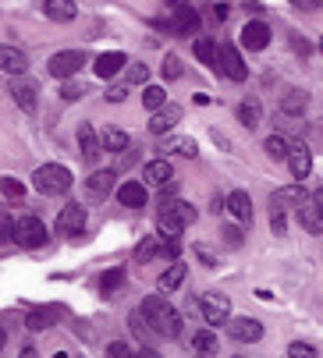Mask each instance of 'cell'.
<instances>
[{
    "mask_svg": "<svg viewBox=\"0 0 323 358\" xmlns=\"http://www.w3.org/2000/svg\"><path fill=\"white\" fill-rule=\"evenodd\" d=\"M82 64H85L82 50H61V54H53V57L46 61V71H50L53 78H71V75H78Z\"/></svg>",
    "mask_w": 323,
    "mask_h": 358,
    "instance_id": "obj_5",
    "label": "cell"
},
{
    "mask_svg": "<svg viewBox=\"0 0 323 358\" xmlns=\"http://www.w3.org/2000/svg\"><path fill=\"white\" fill-rule=\"evenodd\" d=\"M195 224V210L185 199H160V234H181Z\"/></svg>",
    "mask_w": 323,
    "mask_h": 358,
    "instance_id": "obj_2",
    "label": "cell"
},
{
    "mask_svg": "<svg viewBox=\"0 0 323 358\" xmlns=\"http://www.w3.org/2000/svg\"><path fill=\"white\" fill-rule=\"evenodd\" d=\"M146 78H149V68L146 64H132L128 68V85H142Z\"/></svg>",
    "mask_w": 323,
    "mask_h": 358,
    "instance_id": "obj_41",
    "label": "cell"
},
{
    "mask_svg": "<svg viewBox=\"0 0 323 358\" xmlns=\"http://www.w3.org/2000/svg\"><path fill=\"white\" fill-rule=\"evenodd\" d=\"M61 96H64V99H82V96H85V85H82V82H64V85H61Z\"/></svg>",
    "mask_w": 323,
    "mask_h": 358,
    "instance_id": "obj_42",
    "label": "cell"
},
{
    "mask_svg": "<svg viewBox=\"0 0 323 358\" xmlns=\"http://www.w3.org/2000/svg\"><path fill=\"white\" fill-rule=\"evenodd\" d=\"M160 71H164L167 82H178V78H181V57H178V54H167V57H164V68H160Z\"/></svg>",
    "mask_w": 323,
    "mask_h": 358,
    "instance_id": "obj_37",
    "label": "cell"
},
{
    "mask_svg": "<svg viewBox=\"0 0 323 358\" xmlns=\"http://www.w3.org/2000/svg\"><path fill=\"white\" fill-rule=\"evenodd\" d=\"M305 107H309V96H305V92H288V96L281 99V114H288V117L302 114Z\"/></svg>",
    "mask_w": 323,
    "mask_h": 358,
    "instance_id": "obj_30",
    "label": "cell"
},
{
    "mask_svg": "<svg viewBox=\"0 0 323 358\" xmlns=\"http://www.w3.org/2000/svg\"><path fill=\"white\" fill-rule=\"evenodd\" d=\"M238 121H242L245 128H256V124L263 121V107H259L256 96H249V99H242V103H238Z\"/></svg>",
    "mask_w": 323,
    "mask_h": 358,
    "instance_id": "obj_27",
    "label": "cell"
},
{
    "mask_svg": "<svg viewBox=\"0 0 323 358\" xmlns=\"http://www.w3.org/2000/svg\"><path fill=\"white\" fill-rule=\"evenodd\" d=\"M217 68H221L231 82H245V78H249V68H245V61H242V54H238V46H231V43L217 46Z\"/></svg>",
    "mask_w": 323,
    "mask_h": 358,
    "instance_id": "obj_6",
    "label": "cell"
},
{
    "mask_svg": "<svg viewBox=\"0 0 323 358\" xmlns=\"http://www.w3.org/2000/svg\"><path fill=\"white\" fill-rule=\"evenodd\" d=\"M199 305H202V316H206L209 327H221V323L231 320V298L221 294V291H206Z\"/></svg>",
    "mask_w": 323,
    "mask_h": 358,
    "instance_id": "obj_4",
    "label": "cell"
},
{
    "mask_svg": "<svg viewBox=\"0 0 323 358\" xmlns=\"http://www.w3.org/2000/svg\"><path fill=\"white\" fill-rule=\"evenodd\" d=\"M302 202H305V188H302V185H284V188H277V192L270 195V206H274V213L298 210Z\"/></svg>",
    "mask_w": 323,
    "mask_h": 358,
    "instance_id": "obj_8",
    "label": "cell"
},
{
    "mask_svg": "<svg viewBox=\"0 0 323 358\" xmlns=\"http://www.w3.org/2000/svg\"><path fill=\"white\" fill-rule=\"evenodd\" d=\"M178 121H181V107L167 103V107L153 110V117H149V131H153V135H164V131H171Z\"/></svg>",
    "mask_w": 323,
    "mask_h": 358,
    "instance_id": "obj_12",
    "label": "cell"
},
{
    "mask_svg": "<svg viewBox=\"0 0 323 358\" xmlns=\"http://www.w3.org/2000/svg\"><path fill=\"white\" fill-rule=\"evenodd\" d=\"M43 15L50 22H75L78 8L71 4V0H43Z\"/></svg>",
    "mask_w": 323,
    "mask_h": 358,
    "instance_id": "obj_22",
    "label": "cell"
},
{
    "mask_svg": "<svg viewBox=\"0 0 323 358\" xmlns=\"http://www.w3.org/2000/svg\"><path fill=\"white\" fill-rule=\"evenodd\" d=\"M106 358H135V351H132L128 344L114 341V344H106Z\"/></svg>",
    "mask_w": 323,
    "mask_h": 358,
    "instance_id": "obj_40",
    "label": "cell"
},
{
    "mask_svg": "<svg viewBox=\"0 0 323 358\" xmlns=\"http://www.w3.org/2000/svg\"><path fill=\"white\" fill-rule=\"evenodd\" d=\"M192 252H195V259H199L202 266H217V255H213V252H209L206 245H195Z\"/></svg>",
    "mask_w": 323,
    "mask_h": 358,
    "instance_id": "obj_43",
    "label": "cell"
},
{
    "mask_svg": "<svg viewBox=\"0 0 323 358\" xmlns=\"http://www.w3.org/2000/svg\"><path fill=\"white\" fill-rule=\"evenodd\" d=\"M164 4H171V8H185L188 0H164Z\"/></svg>",
    "mask_w": 323,
    "mask_h": 358,
    "instance_id": "obj_54",
    "label": "cell"
},
{
    "mask_svg": "<svg viewBox=\"0 0 323 358\" xmlns=\"http://www.w3.org/2000/svg\"><path fill=\"white\" fill-rule=\"evenodd\" d=\"M153 255H160V238H142V245L135 248V263H149Z\"/></svg>",
    "mask_w": 323,
    "mask_h": 358,
    "instance_id": "obj_35",
    "label": "cell"
},
{
    "mask_svg": "<svg viewBox=\"0 0 323 358\" xmlns=\"http://www.w3.org/2000/svg\"><path fill=\"white\" fill-rule=\"evenodd\" d=\"M32 181H36V192H43V195H64V192H71V171L61 167V164H43L32 174Z\"/></svg>",
    "mask_w": 323,
    "mask_h": 358,
    "instance_id": "obj_3",
    "label": "cell"
},
{
    "mask_svg": "<svg viewBox=\"0 0 323 358\" xmlns=\"http://www.w3.org/2000/svg\"><path fill=\"white\" fill-rule=\"evenodd\" d=\"M125 64H128V57L121 54V50H111V54H99L96 57V75L99 78H114Z\"/></svg>",
    "mask_w": 323,
    "mask_h": 358,
    "instance_id": "obj_20",
    "label": "cell"
},
{
    "mask_svg": "<svg viewBox=\"0 0 323 358\" xmlns=\"http://www.w3.org/2000/svg\"><path fill=\"white\" fill-rule=\"evenodd\" d=\"M242 46L245 50H266V46H270V25H266V22H245Z\"/></svg>",
    "mask_w": 323,
    "mask_h": 358,
    "instance_id": "obj_10",
    "label": "cell"
},
{
    "mask_svg": "<svg viewBox=\"0 0 323 358\" xmlns=\"http://www.w3.org/2000/svg\"><path fill=\"white\" fill-rule=\"evenodd\" d=\"M217 351H221V341H217L213 330H195L192 334V355L195 358H213Z\"/></svg>",
    "mask_w": 323,
    "mask_h": 358,
    "instance_id": "obj_18",
    "label": "cell"
},
{
    "mask_svg": "<svg viewBox=\"0 0 323 358\" xmlns=\"http://www.w3.org/2000/svg\"><path fill=\"white\" fill-rule=\"evenodd\" d=\"M11 234H15V220L0 210V241H11Z\"/></svg>",
    "mask_w": 323,
    "mask_h": 358,
    "instance_id": "obj_44",
    "label": "cell"
},
{
    "mask_svg": "<svg viewBox=\"0 0 323 358\" xmlns=\"http://www.w3.org/2000/svg\"><path fill=\"white\" fill-rule=\"evenodd\" d=\"M224 241H228V248H242V231L238 227H224Z\"/></svg>",
    "mask_w": 323,
    "mask_h": 358,
    "instance_id": "obj_45",
    "label": "cell"
},
{
    "mask_svg": "<svg viewBox=\"0 0 323 358\" xmlns=\"http://www.w3.org/2000/svg\"><path fill=\"white\" fill-rule=\"evenodd\" d=\"M312 206L323 213V188H316V195H312Z\"/></svg>",
    "mask_w": 323,
    "mask_h": 358,
    "instance_id": "obj_51",
    "label": "cell"
},
{
    "mask_svg": "<svg viewBox=\"0 0 323 358\" xmlns=\"http://www.w3.org/2000/svg\"><path fill=\"white\" fill-rule=\"evenodd\" d=\"M142 103H146L149 110H160V107H167V92L160 89V85H146V92H142Z\"/></svg>",
    "mask_w": 323,
    "mask_h": 358,
    "instance_id": "obj_33",
    "label": "cell"
},
{
    "mask_svg": "<svg viewBox=\"0 0 323 358\" xmlns=\"http://www.w3.org/2000/svg\"><path fill=\"white\" fill-rule=\"evenodd\" d=\"M57 227H61L64 234H82V227H85V210L78 206V202L64 206V210H61V217H57Z\"/></svg>",
    "mask_w": 323,
    "mask_h": 358,
    "instance_id": "obj_17",
    "label": "cell"
},
{
    "mask_svg": "<svg viewBox=\"0 0 323 358\" xmlns=\"http://www.w3.org/2000/svg\"><path fill=\"white\" fill-rule=\"evenodd\" d=\"M11 99H15L25 114H36V85H32L25 75H18V78L11 82Z\"/></svg>",
    "mask_w": 323,
    "mask_h": 358,
    "instance_id": "obj_11",
    "label": "cell"
},
{
    "mask_svg": "<svg viewBox=\"0 0 323 358\" xmlns=\"http://www.w3.org/2000/svg\"><path fill=\"white\" fill-rule=\"evenodd\" d=\"M18 358H39V355H36V348H22V355H18Z\"/></svg>",
    "mask_w": 323,
    "mask_h": 358,
    "instance_id": "obj_53",
    "label": "cell"
},
{
    "mask_svg": "<svg viewBox=\"0 0 323 358\" xmlns=\"http://www.w3.org/2000/svg\"><path fill=\"white\" fill-rule=\"evenodd\" d=\"M270 227H274L277 238H284V227H288V224H284V213H274V217H270Z\"/></svg>",
    "mask_w": 323,
    "mask_h": 358,
    "instance_id": "obj_47",
    "label": "cell"
},
{
    "mask_svg": "<svg viewBox=\"0 0 323 358\" xmlns=\"http://www.w3.org/2000/svg\"><path fill=\"white\" fill-rule=\"evenodd\" d=\"M103 149L106 152H128V145H132V138L125 135V131H118V128H111V131H103Z\"/></svg>",
    "mask_w": 323,
    "mask_h": 358,
    "instance_id": "obj_29",
    "label": "cell"
},
{
    "mask_svg": "<svg viewBox=\"0 0 323 358\" xmlns=\"http://www.w3.org/2000/svg\"><path fill=\"white\" fill-rule=\"evenodd\" d=\"M185 273H188V266H181V263H171L167 270H164V277H160V291H178L181 287V280H185Z\"/></svg>",
    "mask_w": 323,
    "mask_h": 358,
    "instance_id": "obj_28",
    "label": "cell"
},
{
    "mask_svg": "<svg viewBox=\"0 0 323 358\" xmlns=\"http://www.w3.org/2000/svg\"><path fill=\"white\" fill-rule=\"evenodd\" d=\"M164 25L174 29V32H195V29H199V15L188 11V8H174V11L164 18Z\"/></svg>",
    "mask_w": 323,
    "mask_h": 358,
    "instance_id": "obj_21",
    "label": "cell"
},
{
    "mask_svg": "<svg viewBox=\"0 0 323 358\" xmlns=\"http://www.w3.org/2000/svg\"><path fill=\"white\" fill-rule=\"evenodd\" d=\"M195 57L206 68H217V43H213V39H195Z\"/></svg>",
    "mask_w": 323,
    "mask_h": 358,
    "instance_id": "obj_31",
    "label": "cell"
},
{
    "mask_svg": "<svg viewBox=\"0 0 323 358\" xmlns=\"http://www.w3.org/2000/svg\"><path fill=\"white\" fill-rule=\"evenodd\" d=\"M228 11H231L228 4H221V8H213V18H217V22H224V18H228Z\"/></svg>",
    "mask_w": 323,
    "mask_h": 358,
    "instance_id": "obj_50",
    "label": "cell"
},
{
    "mask_svg": "<svg viewBox=\"0 0 323 358\" xmlns=\"http://www.w3.org/2000/svg\"><path fill=\"white\" fill-rule=\"evenodd\" d=\"M125 96H128V85H114V89H106V99H111V103H121Z\"/></svg>",
    "mask_w": 323,
    "mask_h": 358,
    "instance_id": "obj_46",
    "label": "cell"
},
{
    "mask_svg": "<svg viewBox=\"0 0 323 358\" xmlns=\"http://www.w3.org/2000/svg\"><path fill=\"white\" fill-rule=\"evenodd\" d=\"M121 284H125V270H121V266L99 277V291H103V294H114V291H118Z\"/></svg>",
    "mask_w": 323,
    "mask_h": 358,
    "instance_id": "obj_34",
    "label": "cell"
},
{
    "mask_svg": "<svg viewBox=\"0 0 323 358\" xmlns=\"http://www.w3.org/2000/svg\"><path fill=\"white\" fill-rule=\"evenodd\" d=\"M142 323H149V334H156V337H178L181 334L178 309L167 298H160V294H149L142 301Z\"/></svg>",
    "mask_w": 323,
    "mask_h": 358,
    "instance_id": "obj_1",
    "label": "cell"
},
{
    "mask_svg": "<svg viewBox=\"0 0 323 358\" xmlns=\"http://www.w3.org/2000/svg\"><path fill=\"white\" fill-rule=\"evenodd\" d=\"M25 327L29 330H46V327H53V313L50 309H32L29 320H25Z\"/></svg>",
    "mask_w": 323,
    "mask_h": 358,
    "instance_id": "obj_36",
    "label": "cell"
},
{
    "mask_svg": "<svg viewBox=\"0 0 323 358\" xmlns=\"http://www.w3.org/2000/svg\"><path fill=\"white\" fill-rule=\"evenodd\" d=\"M118 199H121L125 210H142L146 206V185L142 181H125L118 188Z\"/></svg>",
    "mask_w": 323,
    "mask_h": 358,
    "instance_id": "obj_16",
    "label": "cell"
},
{
    "mask_svg": "<svg viewBox=\"0 0 323 358\" xmlns=\"http://www.w3.org/2000/svg\"><path fill=\"white\" fill-rule=\"evenodd\" d=\"M135 358H160L156 351H149V348H142V351H135Z\"/></svg>",
    "mask_w": 323,
    "mask_h": 358,
    "instance_id": "obj_52",
    "label": "cell"
},
{
    "mask_svg": "<svg viewBox=\"0 0 323 358\" xmlns=\"http://www.w3.org/2000/svg\"><path fill=\"white\" fill-rule=\"evenodd\" d=\"M0 192H4L8 199H25V185L18 178H4V181H0Z\"/></svg>",
    "mask_w": 323,
    "mask_h": 358,
    "instance_id": "obj_38",
    "label": "cell"
},
{
    "mask_svg": "<svg viewBox=\"0 0 323 358\" xmlns=\"http://www.w3.org/2000/svg\"><path fill=\"white\" fill-rule=\"evenodd\" d=\"M263 145H266V152H270L274 160H288V149H291V142H288L284 135H270Z\"/></svg>",
    "mask_w": 323,
    "mask_h": 358,
    "instance_id": "obj_32",
    "label": "cell"
},
{
    "mask_svg": "<svg viewBox=\"0 0 323 358\" xmlns=\"http://www.w3.org/2000/svg\"><path fill=\"white\" fill-rule=\"evenodd\" d=\"M319 50H323V39H319Z\"/></svg>",
    "mask_w": 323,
    "mask_h": 358,
    "instance_id": "obj_56",
    "label": "cell"
},
{
    "mask_svg": "<svg viewBox=\"0 0 323 358\" xmlns=\"http://www.w3.org/2000/svg\"><path fill=\"white\" fill-rule=\"evenodd\" d=\"M78 145H82V160H85V164H96V160H99L103 142L96 138L92 124H78Z\"/></svg>",
    "mask_w": 323,
    "mask_h": 358,
    "instance_id": "obj_15",
    "label": "cell"
},
{
    "mask_svg": "<svg viewBox=\"0 0 323 358\" xmlns=\"http://www.w3.org/2000/svg\"><path fill=\"white\" fill-rule=\"evenodd\" d=\"M199 152V145H195V138H185V135H174V138H167L164 142V157H185V160H192Z\"/></svg>",
    "mask_w": 323,
    "mask_h": 358,
    "instance_id": "obj_25",
    "label": "cell"
},
{
    "mask_svg": "<svg viewBox=\"0 0 323 358\" xmlns=\"http://www.w3.org/2000/svg\"><path fill=\"white\" fill-rule=\"evenodd\" d=\"M295 8H302V11H319V0H291Z\"/></svg>",
    "mask_w": 323,
    "mask_h": 358,
    "instance_id": "obj_49",
    "label": "cell"
},
{
    "mask_svg": "<svg viewBox=\"0 0 323 358\" xmlns=\"http://www.w3.org/2000/svg\"><path fill=\"white\" fill-rule=\"evenodd\" d=\"M25 68H29V61H25V54L22 50H15V46H0V71H8V75H25Z\"/></svg>",
    "mask_w": 323,
    "mask_h": 358,
    "instance_id": "obj_19",
    "label": "cell"
},
{
    "mask_svg": "<svg viewBox=\"0 0 323 358\" xmlns=\"http://www.w3.org/2000/svg\"><path fill=\"white\" fill-rule=\"evenodd\" d=\"M298 224L309 231V234H319L323 231V213L312 206V199L309 202H302V206H298Z\"/></svg>",
    "mask_w": 323,
    "mask_h": 358,
    "instance_id": "obj_26",
    "label": "cell"
},
{
    "mask_svg": "<svg viewBox=\"0 0 323 358\" xmlns=\"http://www.w3.org/2000/svg\"><path fill=\"white\" fill-rule=\"evenodd\" d=\"M224 206L231 210V217H235L238 224H252V199H249L245 192H231Z\"/></svg>",
    "mask_w": 323,
    "mask_h": 358,
    "instance_id": "obj_23",
    "label": "cell"
},
{
    "mask_svg": "<svg viewBox=\"0 0 323 358\" xmlns=\"http://www.w3.org/2000/svg\"><path fill=\"white\" fill-rule=\"evenodd\" d=\"M291 46H295V54L309 57V43H302V36H291Z\"/></svg>",
    "mask_w": 323,
    "mask_h": 358,
    "instance_id": "obj_48",
    "label": "cell"
},
{
    "mask_svg": "<svg viewBox=\"0 0 323 358\" xmlns=\"http://www.w3.org/2000/svg\"><path fill=\"white\" fill-rule=\"evenodd\" d=\"M85 192H89V199H106L114 192V171H96L85 181Z\"/></svg>",
    "mask_w": 323,
    "mask_h": 358,
    "instance_id": "obj_24",
    "label": "cell"
},
{
    "mask_svg": "<svg viewBox=\"0 0 323 358\" xmlns=\"http://www.w3.org/2000/svg\"><path fill=\"white\" fill-rule=\"evenodd\" d=\"M11 241H18L22 248H39V245L46 241V227H43V220H39V217H22V220L15 224Z\"/></svg>",
    "mask_w": 323,
    "mask_h": 358,
    "instance_id": "obj_7",
    "label": "cell"
},
{
    "mask_svg": "<svg viewBox=\"0 0 323 358\" xmlns=\"http://www.w3.org/2000/svg\"><path fill=\"white\" fill-rule=\"evenodd\" d=\"M288 358H316V348L305 341H291L288 344Z\"/></svg>",
    "mask_w": 323,
    "mask_h": 358,
    "instance_id": "obj_39",
    "label": "cell"
},
{
    "mask_svg": "<svg viewBox=\"0 0 323 358\" xmlns=\"http://www.w3.org/2000/svg\"><path fill=\"white\" fill-rule=\"evenodd\" d=\"M288 167H291L295 181H305L309 171H312V152H309L305 145H291V149H288Z\"/></svg>",
    "mask_w": 323,
    "mask_h": 358,
    "instance_id": "obj_14",
    "label": "cell"
},
{
    "mask_svg": "<svg viewBox=\"0 0 323 358\" xmlns=\"http://www.w3.org/2000/svg\"><path fill=\"white\" fill-rule=\"evenodd\" d=\"M4 341H8V334H4V330H0V348H4Z\"/></svg>",
    "mask_w": 323,
    "mask_h": 358,
    "instance_id": "obj_55",
    "label": "cell"
},
{
    "mask_svg": "<svg viewBox=\"0 0 323 358\" xmlns=\"http://www.w3.org/2000/svg\"><path fill=\"white\" fill-rule=\"evenodd\" d=\"M146 185H156V188H167L171 181H174V171H171V164H167V157H160V160H149L146 164Z\"/></svg>",
    "mask_w": 323,
    "mask_h": 358,
    "instance_id": "obj_13",
    "label": "cell"
},
{
    "mask_svg": "<svg viewBox=\"0 0 323 358\" xmlns=\"http://www.w3.org/2000/svg\"><path fill=\"white\" fill-rule=\"evenodd\" d=\"M228 330H231V337H235L238 344H256V341L263 337V323H259V320H249V316L228 320Z\"/></svg>",
    "mask_w": 323,
    "mask_h": 358,
    "instance_id": "obj_9",
    "label": "cell"
}]
</instances>
